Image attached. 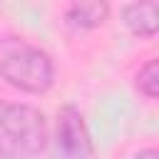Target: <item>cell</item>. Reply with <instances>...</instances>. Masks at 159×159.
<instances>
[{"label": "cell", "mask_w": 159, "mask_h": 159, "mask_svg": "<svg viewBox=\"0 0 159 159\" xmlns=\"http://www.w3.org/2000/svg\"><path fill=\"white\" fill-rule=\"evenodd\" d=\"M0 77L15 89L42 94L55 82L52 57L25 37H0Z\"/></svg>", "instance_id": "6da1fadb"}, {"label": "cell", "mask_w": 159, "mask_h": 159, "mask_svg": "<svg viewBox=\"0 0 159 159\" xmlns=\"http://www.w3.org/2000/svg\"><path fill=\"white\" fill-rule=\"evenodd\" d=\"M47 142V119L37 107L0 102V159H35L45 152Z\"/></svg>", "instance_id": "7a4b0ae2"}, {"label": "cell", "mask_w": 159, "mask_h": 159, "mask_svg": "<svg viewBox=\"0 0 159 159\" xmlns=\"http://www.w3.org/2000/svg\"><path fill=\"white\" fill-rule=\"evenodd\" d=\"M57 149L65 159H92V139L87 132V124L77 107L65 104L57 112V129H55Z\"/></svg>", "instance_id": "3957f363"}, {"label": "cell", "mask_w": 159, "mask_h": 159, "mask_svg": "<svg viewBox=\"0 0 159 159\" xmlns=\"http://www.w3.org/2000/svg\"><path fill=\"white\" fill-rule=\"evenodd\" d=\"M122 22L137 37H154L159 20H157V2H132L122 7Z\"/></svg>", "instance_id": "277c9868"}, {"label": "cell", "mask_w": 159, "mask_h": 159, "mask_svg": "<svg viewBox=\"0 0 159 159\" xmlns=\"http://www.w3.org/2000/svg\"><path fill=\"white\" fill-rule=\"evenodd\" d=\"M109 15L107 2H75L65 10V22L72 30H92L99 27Z\"/></svg>", "instance_id": "5b68a950"}, {"label": "cell", "mask_w": 159, "mask_h": 159, "mask_svg": "<svg viewBox=\"0 0 159 159\" xmlns=\"http://www.w3.org/2000/svg\"><path fill=\"white\" fill-rule=\"evenodd\" d=\"M137 89L147 99H157V94H159V62L154 57L147 60L144 67H139V72H137Z\"/></svg>", "instance_id": "8992f818"}, {"label": "cell", "mask_w": 159, "mask_h": 159, "mask_svg": "<svg viewBox=\"0 0 159 159\" xmlns=\"http://www.w3.org/2000/svg\"><path fill=\"white\" fill-rule=\"evenodd\" d=\"M132 159H159V152L154 147H147V149H139Z\"/></svg>", "instance_id": "52a82bcc"}]
</instances>
